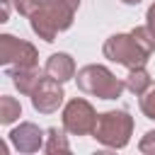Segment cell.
<instances>
[{"mask_svg": "<svg viewBox=\"0 0 155 155\" xmlns=\"http://www.w3.org/2000/svg\"><path fill=\"white\" fill-rule=\"evenodd\" d=\"M0 65L2 68H31L39 65V51L34 44L12 34H0Z\"/></svg>", "mask_w": 155, "mask_h": 155, "instance_id": "obj_6", "label": "cell"}, {"mask_svg": "<svg viewBox=\"0 0 155 155\" xmlns=\"http://www.w3.org/2000/svg\"><path fill=\"white\" fill-rule=\"evenodd\" d=\"M92 136L104 148L121 150V148L128 145V140L133 136V116L128 111H124V109L104 111V114L97 116V126H94Z\"/></svg>", "mask_w": 155, "mask_h": 155, "instance_id": "obj_3", "label": "cell"}, {"mask_svg": "<svg viewBox=\"0 0 155 155\" xmlns=\"http://www.w3.org/2000/svg\"><path fill=\"white\" fill-rule=\"evenodd\" d=\"M15 10L29 17L31 31L46 44L56 41V36L73 27L80 0H12Z\"/></svg>", "mask_w": 155, "mask_h": 155, "instance_id": "obj_1", "label": "cell"}, {"mask_svg": "<svg viewBox=\"0 0 155 155\" xmlns=\"http://www.w3.org/2000/svg\"><path fill=\"white\" fill-rule=\"evenodd\" d=\"M121 2H124V5H138L140 0H121Z\"/></svg>", "mask_w": 155, "mask_h": 155, "instance_id": "obj_18", "label": "cell"}, {"mask_svg": "<svg viewBox=\"0 0 155 155\" xmlns=\"http://www.w3.org/2000/svg\"><path fill=\"white\" fill-rule=\"evenodd\" d=\"M10 143L17 153H39L44 148V140H46V131H41L36 124L31 121H22L17 128L10 131Z\"/></svg>", "mask_w": 155, "mask_h": 155, "instance_id": "obj_8", "label": "cell"}, {"mask_svg": "<svg viewBox=\"0 0 155 155\" xmlns=\"http://www.w3.org/2000/svg\"><path fill=\"white\" fill-rule=\"evenodd\" d=\"M75 82L80 92L99 97V99H119L121 92L126 90V82L119 80L107 65H99V63H90L80 68L75 73Z\"/></svg>", "mask_w": 155, "mask_h": 155, "instance_id": "obj_2", "label": "cell"}, {"mask_svg": "<svg viewBox=\"0 0 155 155\" xmlns=\"http://www.w3.org/2000/svg\"><path fill=\"white\" fill-rule=\"evenodd\" d=\"M102 53H104V58H109V61H114V63H119V65H126L128 70L145 65L148 58H150V53L133 39L131 31H128V34H111V36L104 41Z\"/></svg>", "mask_w": 155, "mask_h": 155, "instance_id": "obj_4", "label": "cell"}, {"mask_svg": "<svg viewBox=\"0 0 155 155\" xmlns=\"http://www.w3.org/2000/svg\"><path fill=\"white\" fill-rule=\"evenodd\" d=\"M97 111L94 107L82 99V97H73L65 107H63V114H61V121H63V128L70 133V136H90L97 126Z\"/></svg>", "mask_w": 155, "mask_h": 155, "instance_id": "obj_5", "label": "cell"}, {"mask_svg": "<svg viewBox=\"0 0 155 155\" xmlns=\"http://www.w3.org/2000/svg\"><path fill=\"white\" fill-rule=\"evenodd\" d=\"M124 82H126V90H128V92H133L136 97H140V94L153 85V78H150V73L145 70V65H140V68H131Z\"/></svg>", "mask_w": 155, "mask_h": 155, "instance_id": "obj_11", "label": "cell"}, {"mask_svg": "<svg viewBox=\"0 0 155 155\" xmlns=\"http://www.w3.org/2000/svg\"><path fill=\"white\" fill-rule=\"evenodd\" d=\"M19 116H22V104H19L15 97L2 94V97H0V124H2V126H10V124H15Z\"/></svg>", "mask_w": 155, "mask_h": 155, "instance_id": "obj_13", "label": "cell"}, {"mask_svg": "<svg viewBox=\"0 0 155 155\" xmlns=\"http://www.w3.org/2000/svg\"><path fill=\"white\" fill-rule=\"evenodd\" d=\"M138 150H140L143 155H155V131H148V133L140 138Z\"/></svg>", "mask_w": 155, "mask_h": 155, "instance_id": "obj_16", "label": "cell"}, {"mask_svg": "<svg viewBox=\"0 0 155 155\" xmlns=\"http://www.w3.org/2000/svg\"><path fill=\"white\" fill-rule=\"evenodd\" d=\"M65 133H68L65 128H56V126L46 128V143H44V150H46L48 155H56V153H70V143H68Z\"/></svg>", "mask_w": 155, "mask_h": 155, "instance_id": "obj_12", "label": "cell"}, {"mask_svg": "<svg viewBox=\"0 0 155 155\" xmlns=\"http://www.w3.org/2000/svg\"><path fill=\"white\" fill-rule=\"evenodd\" d=\"M145 19H148V22H145V24H148V27H150V31H153V34H155V2H153V5H150V7H148V12H145Z\"/></svg>", "mask_w": 155, "mask_h": 155, "instance_id": "obj_17", "label": "cell"}, {"mask_svg": "<svg viewBox=\"0 0 155 155\" xmlns=\"http://www.w3.org/2000/svg\"><path fill=\"white\" fill-rule=\"evenodd\" d=\"M131 34H133V39L148 51V53H153L155 51V34L150 31V27L145 24V27H136V29H131Z\"/></svg>", "mask_w": 155, "mask_h": 155, "instance_id": "obj_14", "label": "cell"}, {"mask_svg": "<svg viewBox=\"0 0 155 155\" xmlns=\"http://www.w3.org/2000/svg\"><path fill=\"white\" fill-rule=\"evenodd\" d=\"M7 75L12 78V85L19 90V94H27V97H31V92L36 90V85L44 78L39 65H31V68H7Z\"/></svg>", "mask_w": 155, "mask_h": 155, "instance_id": "obj_10", "label": "cell"}, {"mask_svg": "<svg viewBox=\"0 0 155 155\" xmlns=\"http://www.w3.org/2000/svg\"><path fill=\"white\" fill-rule=\"evenodd\" d=\"M44 73L51 75L58 82H68V80L75 78V61H73L70 53H63V51L51 53L48 61H46V65H44Z\"/></svg>", "mask_w": 155, "mask_h": 155, "instance_id": "obj_9", "label": "cell"}, {"mask_svg": "<svg viewBox=\"0 0 155 155\" xmlns=\"http://www.w3.org/2000/svg\"><path fill=\"white\" fill-rule=\"evenodd\" d=\"M140 111L145 114V119H153L155 121V85H150L140 94Z\"/></svg>", "mask_w": 155, "mask_h": 155, "instance_id": "obj_15", "label": "cell"}, {"mask_svg": "<svg viewBox=\"0 0 155 155\" xmlns=\"http://www.w3.org/2000/svg\"><path fill=\"white\" fill-rule=\"evenodd\" d=\"M65 92H63V82L53 80L51 75L41 78V82L36 85V90L31 92V107L39 114H53L58 111V107L63 104Z\"/></svg>", "mask_w": 155, "mask_h": 155, "instance_id": "obj_7", "label": "cell"}]
</instances>
